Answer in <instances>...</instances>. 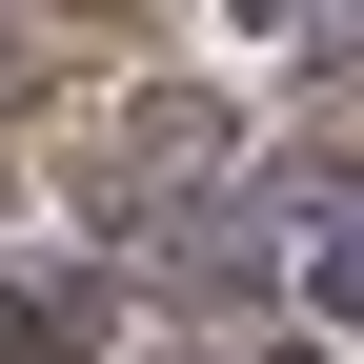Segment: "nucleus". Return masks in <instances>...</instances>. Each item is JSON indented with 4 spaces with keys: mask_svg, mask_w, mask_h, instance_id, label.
Masks as SVG:
<instances>
[{
    "mask_svg": "<svg viewBox=\"0 0 364 364\" xmlns=\"http://www.w3.org/2000/svg\"><path fill=\"white\" fill-rule=\"evenodd\" d=\"M304 263H324V304L364 324V203H344V182H324V243H304Z\"/></svg>",
    "mask_w": 364,
    "mask_h": 364,
    "instance_id": "f257e3e1",
    "label": "nucleus"
}]
</instances>
